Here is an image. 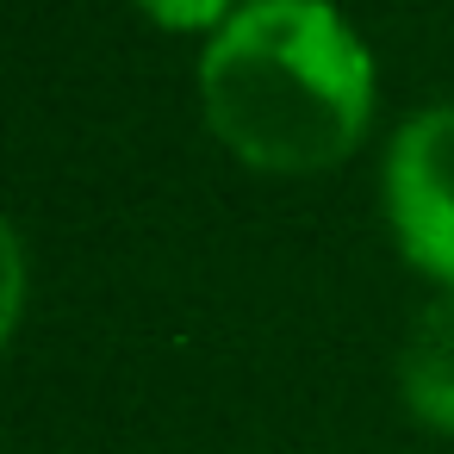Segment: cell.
I'll list each match as a JSON object with an SVG mask.
<instances>
[{
	"label": "cell",
	"mask_w": 454,
	"mask_h": 454,
	"mask_svg": "<svg viewBox=\"0 0 454 454\" xmlns=\"http://www.w3.org/2000/svg\"><path fill=\"white\" fill-rule=\"evenodd\" d=\"M193 100L231 162L324 175L367 144L380 69L336 0H249L200 44Z\"/></svg>",
	"instance_id": "cell-1"
},
{
	"label": "cell",
	"mask_w": 454,
	"mask_h": 454,
	"mask_svg": "<svg viewBox=\"0 0 454 454\" xmlns=\"http://www.w3.org/2000/svg\"><path fill=\"white\" fill-rule=\"evenodd\" d=\"M380 212L398 255L423 280L454 286V106H423L386 137Z\"/></svg>",
	"instance_id": "cell-2"
},
{
	"label": "cell",
	"mask_w": 454,
	"mask_h": 454,
	"mask_svg": "<svg viewBox=\"0 0 454 454\" xmlns=\"http://www.w3.org/2000/svg\"><path fill=\"white\" fill-rule=\"evenodd\" d=\"M392 380H398L404 411L423 429L454 435V286H435L423 299V311L411 317V330L398 342Z\"/></svg>",
	"instance_id": "cell-3"
},
{
	"label": "cell",
	"mask_w": 454,
	"mask_h": 454,
	"mask_svg": "<svg viewBox=\"0 0 454 454\" xmlns=\"http://www.w3.org/2000/svg\"><path fill=\"white\" fill-rule=\"evenodd\" d=\"M131 7L162 26V32H181V38H212L218 26H231L249 0H131Z\"/></svg>",
	"instance_id": "cell-4"
},
{
	"label": "cell",
	"mask_w": 454,
	"mask_h": 454,
	"mask_svg": "<svg viewBox=\"0 0 454 454\" xmlns=\"http://www.w3.org/2000/svg\"><path fill=\"white\" fill-rule=\"evenodd\" d=\"M20 311H26V243H20L13 218L0 212V348L20 330Z\"/></svg>",
	"instance_id": "cell-5"
}]
</instances>
